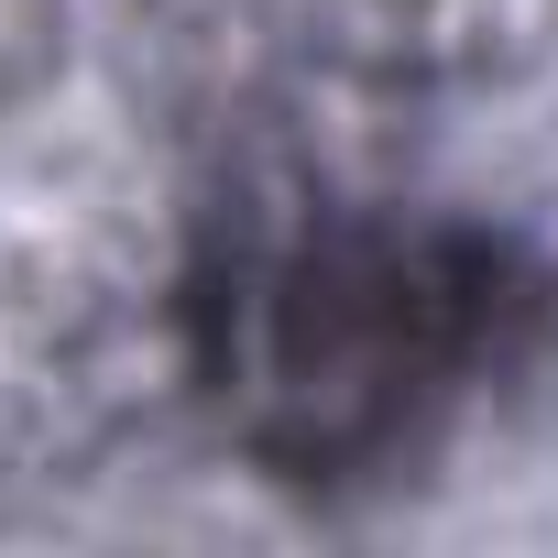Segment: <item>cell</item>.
<instances>
[{"instance_id": "cell-1", "label": "cell", "mask_w": 558, "mask_h": 558, "mask_svg": "<svg viewBox=\"0 0 558 558\" xmlns=\"http://www.w3.org/2000/svg\"><path fill=\"white\" fill-rule=\"evenodd\" d=\"M241 307V373L263 427L296 416L307 449L373 438L427 362H449L471 286L438 252H395V241H329V252H286L274 274L230 296Z\"/></svg>"}]
</instances>
